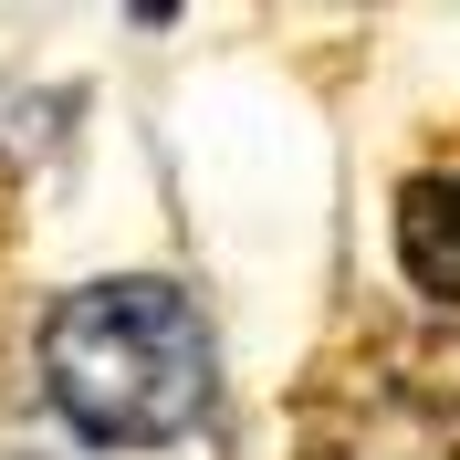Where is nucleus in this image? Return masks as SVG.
<instances>
[{
  "instance_id": "1",
  "label": "nucleus",
  "mask_w": 460,
  "mask_h": 460,
  "mask_svg": "<svg viewBox=\"0 0 460 460\" xmlns=\"http://www.w3.org/2000/svg\"><path fill=\"white\" fill-rule=\"evenodd\" d=\"M31 356H42L53 408L105 450H168L220 398V356H209L199 304L157 272H115V283L63 293Z\"/></svg>"
},
{
  "instance_id": "2",
  "label": "nucleus",
  "mask_w": 460,
  "mask_h": 460,
  "mask_svg": "<svg viewBox=\"0 0 460 460\" xmlns=\"http://www.w3.org/2000/svg\"><path fill=\"white\" fill-rule=\"evenodd\" d=\"M398 261L429 304H460V168L398 189Z\"/></svg>"
}]
</instances>
